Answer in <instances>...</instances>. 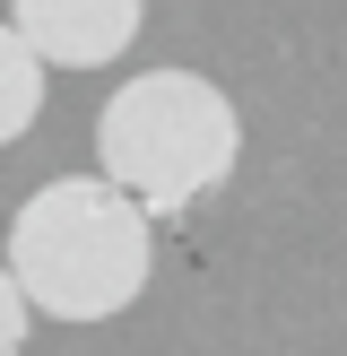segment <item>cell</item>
Wrapping results in <instances>:
<instances>
[{
    "instance_id": "277c9868",
    "label": "cell",
    "mask_w": 347,
    "mask_h": 356,
    "mask_svg": "<svg viewBox=\"0 0 347 356\" xmlns=\"http://www.w3.org/2000/svg\"><path fill=\"white\" fill-rule=\"evenodd\" d=\"M35 113H44V61H35V52L0 26V148H9V139H26Z\"/></svg>"
},
{
    "instance_id": "7a4b0ae2",
    "label": "cell",
    "mask_w": 347,
    "mask_h": 356,
    "mask_svg": "<svg viewBox=\"0 0 347 356\" xmlns=\"http://www.w3.org/2000/svg\"><path fill=\"white\" fill-rule=\"evenodd\" d=\"M235 156H243V113L200 70H139L96 113L104 183L130 191L156 226H174L200 200H217V191L235 183Z\"/></svg>"
},
{
    "instance_id": "6da1fadb",
    "label": "cell",
    "mask_w": 347,
    "mask_h": 356,
    "mask_svg": "<svg viewBox=\"0 0 347 356\" xmlns=\"http://www.w3.org/2000/svg\"><path fill=\"white\" fill-rule=\"evenodd\" d=\"M0 270L44 322H113L121 305H139L156 270V218L104 174H61L9 218Z\"/></svg>"
},
{
    "instance_id": "5b68a950",
    "label": "cell",
    "mask_w": 347,
    "mask_h": 356,
    "mask_svg": "<svg viewBox=\"0 0 347 356\" xmlns=\"http://www.w3.org/2000/svg\"><path fill=\"white\" fill-rule=\"evenodd\" d=\"M26 330H35V313H26V296H17V278L0 270V356H26Z\"/></svg>"
},
{
    "instance_id": "3957f363",
    "label": "cell",
    "mask_w": 347,
    "mask_h": 356,
    "mask_svg": "<svg viewBox=\"0 0 347 356\" xmlns=\"http://www.w3.org/2000/svg\"><path fill=\"white\" fill-rule=\"evenodd\" d=\"M148 0H9V35L44 70H104L139 44Z\"/></svg>"
}]
</instances>
